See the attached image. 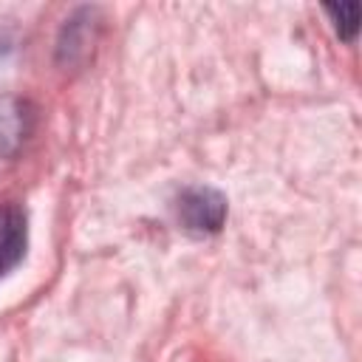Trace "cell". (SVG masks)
<instances>
[{"label": "cell", "instance_id": "6da1fadb", "mask_svg": "<svg viewBox=\"0 0 362 362\" xmlns=\"http://www.w3.org/2000/svg\"><path fill=\"white\" fill-rule=\"evenodd\" d=\"M178 223L192 235H215L226 221V198L212 187H187L175 201Z\"/></svg>", "mask_w": 362, "mask_h": 362}, {"label": "cell", "instance_id": "277c9868", "mask_svg": "<svg viewBox=\"0 0 362 362\" xmlns=\"http://www.w3.org/2000/svg\"><path fill=\"white\" fill-rule=\"evenodd\" d=\"M28 243L25 212L17 204H0V277L20 266Z\"/></svg>", "mask_w": 362, "mask_h": 362}, {"label": "cell", "instance_id": "3957f363", "mask_svg": "<svg viewBox=\"0 0 362 362\" xmlns=\"http://www.w3.org/2000/svg\"><path fill=\"white\" fill-rule=\"evenodd\" d=\"M96 8H79L65 20L57 42V57L62 65H76L90 54L96 42Z\"/></svg>", "mask_w": 362, "mask_h": 362}, {"label": "cell", "instance_id": "5b68a950", "mask_svg": "<svg viewBox=\"0 0 362 362\" xmlns=\"http://www.w3.org/2000/svg\"><path fill=\"white\" fill-rule=\"evenodd\" d=\"M325 11L334 20V28L339 34V40L351 42L356 37L359 28V3H339V6H325Z\"/></svg>", "mask_w": 362, "mask_h": 362}, {"label": "cell", "instance_id": "7a4b0ae2", "mask_svg": "<svg viewBox=\"0 0 362 362\" xmlns=\"http://www.w3.org/2000/svg\"><path fill=\"white\" fill-rule=\"evenodd\" d=\"M34 130V107L23 96L0 93V158H14Z\"/></svg>", "mask_w": 362, "mask_h": 362}]
</instances>
